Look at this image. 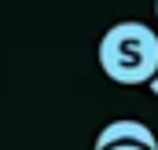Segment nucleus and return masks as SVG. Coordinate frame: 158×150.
Segmentation results:
<instances>
[{"label": "nucleus", "instance_id": "1", "mask_svg": "<svg viewBox=\"0 0 158 150\" xmlns=\"http://www.w3.org/2000/svg\"><path fill=\"white\" fill-rule=\"evenodd\" d=\"M99 66L118 84H151L158 77V33L143 22H118L99 40Z\"/></svg>", "mask_w": 158, "mask_h": 150}, {"label": "nucleus", "instance_id": "2", "mask_svg": "<svg viewBox=\"0 0 158 150\" xmlns=\"http://www.w3.org/2000/svg\"><path fill=\"white\" fill-rule=\"evenodd\" d=\"M121 143H136L143 150H158V139L155 132L140 121H110L99 136H96V150H110V147H121Z\"/></svg>", "mask_w": 158, "mask_h": 150}, {"label": "nucleus", "instance_id": "3", "mask_svg": "<svg viewBox=\"0 0 158 150\" xmlns=\"http://www.w3.org/2000/svg\"><path fill=\"white\" fill-rule=\"evenodd\" d=\"M110 150H143V147H136V143H121V147H110Z\"/></svg>", "mask_w": 158, "mask_h": 150}, {"label": "nucleus", "instance_id": "4", "mask_svg": "<svg viewBox=\"0 0 158 150\" xmlns=\"http://www.w3.org/2000/svg\"><path fill=\"white\" fill-rule=\"evenodd\" d=\"M151 92H155V95H158V77H155V81H151Z\"/></svg>", "mask_w": 158, "mask_h": 150}, {"label": "nucleus", "instance_id": "5", "mask_svg": "<svg viewBox=\"0 0 158 150\" xmlns=\"http://www.w3.org/2000/svg\"><path fill=\"white\" fill-rule=\"evenodd\" d=\"M155 15H158V0H155Z\"/></svg>", "mask_w": 158, "mask_h": 150}]
</instances>
